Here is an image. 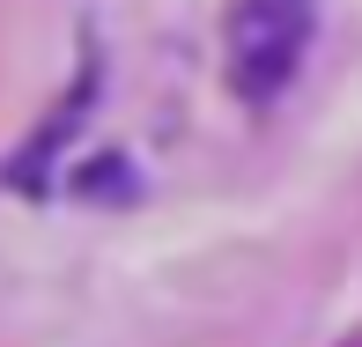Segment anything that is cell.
I'll return each instance as SVG.
<instances>
[{
    "instance_id": "6da1fadb",
    "label": "cell",
    "mask_w": 362,
    "mask_h": 347,
    "mask_svg": "<svg viewBox=\"0 0 362 347\" xmlns=\"http://www.w3.org/2000/svg\"><path fill=\"white\" fill-rule=\"evenodd\" d=\"M303 45H310V8H288V0L237 8L229 15V81H237V96H252V104L281 96L303 67Z\"/></svg>"
}]
</instances>
